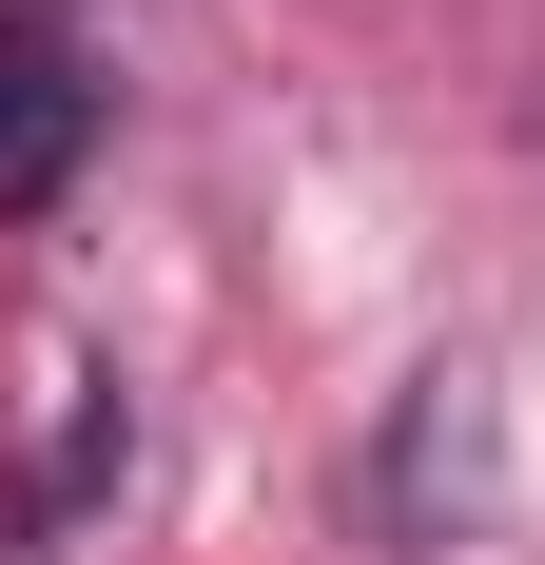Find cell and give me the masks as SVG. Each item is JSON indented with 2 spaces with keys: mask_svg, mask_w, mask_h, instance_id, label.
Listing matches in <instances>:
<instances>
[{
  "mask_svg": "<svg viewBox=\"0 0 545 565\" xmlns=\"http://www.w3.org/2000/svg\"><path fill=\"white\" fill-rule=\"evenodd\" d=\"M78 157H98V58H78V20L0 0V234L58 215V195H78Z\"/></svg>",
  "mask_w": 545,
  "mask_h": 565,
  "instance_id": "6da1fadb",
  "label": "cell"
}]
</instances>
